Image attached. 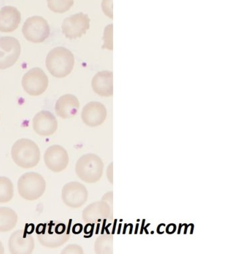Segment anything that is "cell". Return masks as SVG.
Here are the masks:
<instances>
[{
  "instance_id": "obj_23",
  "label": "cell",
  "mask_w": 228,
  "mask_h": 254,
  "mask_svg": "<svg viewBox=\"0 0 228 254\" xmlns=\"http://www.w3.org/2000/svg\"><path fill=\"white\" fill-rule=\"evenodd\" d=\"M103 48L113 50V25H109L104 30Z\"/></svg>"
},
{
  "instance_id": "obj_18",
  "label": "cell",
  "mask_w": 228,
  "mask_h": 254,
  "mask_svg": "<svg viewBox=\"0 0 228 254\" xmlns=\"http://www.w3.org/2000/svg\"><path fill=\"white\" fill-rule=\"evenodd\" d=\"M110 207L104 202H96L84 210L83 219L85 222L94 223L109 217Z\"/></svg>"
},
{
  "instance_id": "obj_4",
  "label": "cell",
  "mask_w": 228,
  "mask_h": 254,
  "mask_svg": "<svg viewBox=\"0 0 228 254\" xmlns=\"http://www.w3.org/2000/svg\"><path fill=\"white\" fill-rule=\"evenodd\" d=\"M78 177L87 183H94L99 181L103 173V163L98 156L87 154L81 156L76 164Z\"/></svg>"
},
{
  "instance_id": "obj_24",
  "label": "cell",
  "mask_w": 228,
  "mask_h": 254,
  "mask_svg": "<svg viewBox=\"0 0 228 254\" xmlns=\"http://www.w3.org/2000/svg\"><path fill=\"white\" fill-rule=\"evenodd\" d=\"M101 6L104 14L109 18L113 19V0H102Z\"/></svg>"
},
{
  "instance_id": "obj_6",
  "label": "cell",
  "mask_w": 228,
  "mask_h": 254,
  "mask_svg": "<svg viewBox=\"0 0 228 254\" xmlns=\"http://www.w3.org/2000/svg\"><path fill=\"white\" fill-rule=\"evenodd\" d=\"M22 33L28 41L32 43H44L50 34L48 23L41 16L30 17L24 22Z\"/></svg>"
},
{
  "instance_id": "obj_9",
  "label": "cell",
  "mask_w": 228,
  "mask_h": 254,
  "mask_svg": "<svg viewBox=\"0 0 228 254\" xmlns=\"http://www.w3.org/2000/svg\"><path fill=\"white\" fill-rule=\"evenodd\" d=\"M90 22L87 14L83 12L74 14L64 19L62 24V33L69 39L81 38L90 28Z\"/></svg>"
},
{
  "instance_id": "obj_26",
  "label": "cell",
  "mask_w": 228,
  "mask_h": 254,
  "mask_svg": "<svg viewBox=\"0 0 228 254\" xmlns=\"http://www.w3.org/2000/svg\"><path fill=\"white\" fill-rule=\"evenodd\" d=\"M82 230H83V226L81 224H77L73 227V232L74 234H79L82 232Z\"/></svg>"
},
{
  "instance_id": "obj_3",
  "label": "cell",
  "mask_w": 228,
  "mask_h": 254,
  "mask_svg": "<svg viewBox=\"0 0 228 254\" xmlns=\"http://www.w3.org/2000/svg\"><path fill=\"white\" fill-rule=\"evenodd\" d=\"M11 158L22 169H32L39 163L41 151L34 141L27 138L18 139L13 145Z\"/></svg>"
},
{
  "instance_id": "obj_19",
  "label": "cell",
  "mask_w": 228,
  "mask_h": 254,
  "mask_svg": "<svg viewBox=\"0 0 228 254\" xmlns=\"http://www.w3.org/2000/svg\"><path fill=\"white\" fill-rule=\"evenodd\" d=\"M18 223V215L9 207H0V232L12 230Z\"/></svg>"
},
{
  "instance_id": "obj_11",
  "label": "cell",
  "mask_w": 228,
  "mask_h": 254,
  "mask_svg": "<svg viewBox=\"0 0 228 254\" xmlns=\"http://www.w3.org/2000/svg\"><path fill=\"white\" fill-rule=\"evenodd\" d=\"M44 158L47 169L54 173H60L65 170L69 162L67 151L59 145H53L47 148Z\"/></svg>"
},
{
  "instance_id": "obj_12",
  "label": "cell",
  "mask_w": 228,
  "mask_h": 254,
  "mask_svg": "<svg viewBox=\"0 0 228 254\" xmlns=\"http://www.w3.org/2000/svg\"><path fill=\"white\" fill-rule=\"evenodd\" d=\"M8 246L11 254H31L34 250V240L29 232L19 230L11 235Z\"/></svg>"
},
{
  "instance_id": "obj_16",
  "label": "cell",
  "mask_w": 228,
  "mask_h": 254,
  "mask_svg": "<svg viewBox=\"0 0 228 254\" xmlns=\"http://www.w3.org/2000/svg\"><path fill=\"white\" fill-rule=\"evenodd\" d=\"M80 108L79 99L73 95H62L57 100L55 110L62 119H69L77 115Z\"/></svg>"
},
{
  "instance_id": "obj_13",
  "label": "cell",
  "mask_w": 228,
  "mask_h": 254,
  "mask_svg": "<svg viewBox=\"0 0 228 254\" xmlns=\"http://www.w3.org/2000/svg\"><path fill=\"white\" fill-rule=\"evenodd\" d=\"M34 130L41 136H50L58 128V121L52 113L48 111H41L34 116Z\"/></svg>"
},
{
  "instance_id": "obj_10",
  "label": "cell",
  "mask_w": 228,
  "mask_h": 254,
  "mask_svg": "<svg viewBox=\"0 0 228 254\" xmlns=\"http://www.w3.org/2000/svg\"><path fill=\"white\" fill-rule=\"evenodd\" d=\"M88 191L86 187L78 182H71L64 185L62 190V199L68 207L79 208L87 202Z\"/></svg>"
},
{
  "instance_id": "obj_20",
  "label": "cell",
  "mask_w": 228,
  "mask_h": 254,
  "mask_svg": "<svg viewBox=\"0 0 228 254\" xmlns=\"http://www.w3.org/2000/svg\"><path fill=\"white\" fill-rule=\"evenodd\" d=\"M14 196V185L8 178L0 177V202L10 201Z\"/></svg>"
},
{
  "instance_id": "obj_22",
  "label": "cell",
  "mask_w": 228,
  "mask_h": 254,
  "mask_svg": "<svg viewBox=\"0 0 228 254\" xmlns=\"http://www.w3.org/2000/svg\"><path fill=\"white\" fill-rule=\"evenodd\" d=\"M95 251L98 254L112 253L111 248H113L112 236H102L96 241L94 245Z\"/></svg>"
},
{
  "instance_id": "obj_2",
  "label": "cell",
  "mask_w": 228,
  "mask_h": 254,
  "mask_svg": "<svg viewBox=\"0 0 228 254\" xmlns=\"http://www.w3.org/2000/svg\"><path fill=\"white\" fill-rule=\"evenodd\" d=\"M47 69L53 77L64 78L71 73L75 66V57L64 47L52 49L46 59Z\"/></svg>"
},
{
  "instance_id": "obj_21",
  "label": "cell",
  "mask_w": 228,
  "mask_h": 254,
  "mask_svg": "<svg viewBox=\"0 0 228 254\" xmlns=\"http://www.w3.org/2000/svg\"><path fill=\"white\" fill-rule=\"evenodd\" d=\"M74 4V0H47V5L51 11L63 14L69 10Z\"/></svg>"
},
{
  "instance_id": "obj_1",
  "label": "cell",
  "mask_w": 228,
  "mask_h": 254,
  "mask_svg": "<svg viewBox=\"0 0 228 254\" xmlns=\"http://www.w3.org/2000/svg\"><path fill=\"white\" fill-rule=\"evenodd\" d=\"M40 243L45 247L56 248L65 244L70 238V223L52 221L39 224L36 229Z\"/></svg>"
},
{
  "instance_id": "obj_5",
  "label": "cell",
  "mask_w": 228,
  "mask_h": 254,
  "mask_svg": "<svg viewBox=\"0 0 228 254\" xmlns=\"http://www.w3.org/2000/svg\"><path fill=\"white\" fill-rule=\"evenodd\" d=\"M46 181L41 175L27 173L19 179L18 192L24 199L35 200L43 195L46 190Z\"/></svg>"
},
{
  "instance_id": "obj_17",
  "label": "cell",
  "mask_w": 228,
  "mask_h": 254,
  "mask_svg": "<svg viewBox=\"0 0 228 254\" xmlns=\"http://www.w3.org/2000/svg\"><path fill=\"white\" fill-rule=\"evenodd\" d=\"M93 91L102 97H111L113 94V74L109 70H102L95 74L92 80Z\"/></svg>"
},
{
  "instance_id": "obj_14",
  "label": "cell",
  "mask_w": 228,
  "mask_h": 254,
  "mask_svg": "<svg viewBox=\"0 0 228 254\" xmlns=\"http://www.w3.org/2000/svg\"><path fill=\"white\" fill-rule=\"evenodd\" d=\"M107 112L101 103L92 101L84 107L81 118L84 123L90 127L100 126L105 121Z\"/></svg>"
},
{
  "instance_id": "obj_15",
  "label": "cell",
  "mask_w": 228,
  "mask_h": 254,
  "mask_svg": "<svg viewBox=\"0 0 228 254\" xmlns=\"http://www.w3.org/2000/svg\"><path fill=\"white\" fill-rule=\"evenodd\" d=\"M22 20L20 11L16 7L6 5L0 9V32L10 33L18 28Z\"/></svg>"
},
{
  "instance_id": "obj_7",
  "label": "cell",
  "mask_w": 228,
  "mask_h": 254,
  "mask_svg": "<svg viewBox=\"0 0 228 254\" xmlns=\"http://www.w3.org/2000/svg\"><path fill=\"white\" fill-rule=\"evenodd\" d=\"M24 91L31 96L43 94L48 87V78L41 68H34L26 72L22 78Z\"/></svg>"
},
{
  "instance_id": "obj_27",
  "label": "cell",
  "mask_w": 228,
  "mask_h": 254,
  "mask_svg": "<svg viewBox=\"0 0 228 254\" xmlns=\"http://www.w3.org/2000/svg\"><path fill=\"white\" fill-rule=\"evenodd\" d=\"M3 253H4V248H3L2 243H1V241H0V254Z\"/></svg>"
},
{
  "instance_id": "obj_25",
  "label": "cell",
  "mask_w": 228,
  "mask_h": 254,
  "mask_svg": "<svg viewBox=\"0 0 228 254\" xmlns=\"http://www.w3.org/2000/svg\"><path fill=\"white\" fill-rule=\"evenodd\" d=\"M62 254H83V250L79 245L72 244L64 248L62 251Z\"/></svg>"
},
{
  "instance_id": "obj_8",
  "label": "cell",
  "mask_w": 228,
  "mask_h": 254,
  "mask_svg": "<svg viewBox=\"0 0 228 254\" xmlns=\"http://www.w3.org/2000/svg\"><path fill=\"white\" fill-rule=\"evenodd\" d=\"M21 54L20 42L11 36L0 37V70L14 65Z\"/></svg>"
}]
</instances>
